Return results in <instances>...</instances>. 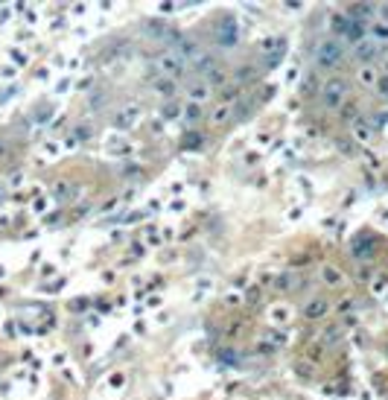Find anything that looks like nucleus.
<instances>
[{"label": "nucleus", "mask_w": 388, "mask_h": 400, "mask_svg": "<svg viewBox=\"0 0 388 400\" xmlns=\"http://www.w3.org/2000/svg\"><path fill=\"white\" fill-rule=\"evenodd\" d=\"M193 68H196V71H201V73H207V76H210V73L216 71V59H213L210 53H201L199 59L193 61Z\"/></svg>", "instance_id": "obj_6"}, {"label": "nucleus", "mask_w": 388, "mask_h": 400, "mask_svg": "<svg viewBox=\"0 0 388 400\" xmlns=\"http://www.w3.org/2000/svg\"><path fill=\"white\" fill-rule=\"evenodd\" d=\"M371 15H374V6H362V3H359V6H350L347 18L356 21V24H362V18H371Z\"/></svg>", "instance_id": "obj_7"}, {"label": "nucleus", "mask_w": 388, "mask_h": 400, "mask_svg": "<svg viewBox=\"0 0 388 400\" xmlns=\"http://www.w3.org/2000/svg\"><path fill=\"white\" fill-rule=\"evenodd\" d=\"M344 56V47H341V41L336 36H324L321 41L315 44V64L318 68H336Z\"/></svg>", "instance_id": "obj_1"}, {"label": "nucleus", "mask_w": 388, "mask_h": 400, "mask_svg": "<svg viewBox=\"0 0 388 400\" xmlns=\"http://www.w3.org/2000/svg\"><path fill=\"white\" fill-rule=\"evenodd\" d=\"M374 36L385 41V38H388V26H376V29H374Z\"/></svg>", "instance_id": "obj_10"}, {"label": "nucleus", "mask_w": 388, "mask_h": 400, "mask_svg": "<svg viewBox=\"0 0 388 400\" xmlns=\"http://www.w3.org/2000/svg\"><path fill=\"white\" fill-rule=\"evenodd\" d=\"M382 94H385V96H388V82H382Z\"/></svg>", "instance_id": "obj_12"}, {"label": "nucleus", "mask_w": 388, "mask_h": 400, "mask_svg": "<svg viewBox=\"0 0 388 400\" xmlns=\"http://www.w3.org/2000/svg\"><path fill=\"white\" fill-rule=\"evenodd\" d=\"M134 120H137V111H134V108H123L117 117H114V123H117L120 129H129Z\"/></svg>", "instance_id": "obj_8"}, {"label": "nucleus", "mask_w": 388, "mask_h": 400, "mask_svg": "<svg viewBox=\"0 0 388 400\" xmlns=\"http://www.w3.org/2000/svg\"><path fill=\"white\" fill-rule=\"evenodd\" d=\"M236 38H239V32H236V21L228 15L222 24H219V29H216V44H219V47H234Z\"/></svg>", "instance_id": "obj_4"}, {"label": "nucleus", "mask_w": 388, "mask_h": 400, "mask_svg": "<svg viewBox=\"0 0 388 400\" xmlns=\"http://www.w3.org/2000/svg\"><path fill=\"white\" fill-rule=\"evenodd\" d=\"M362 82H374V73H371V71H362Z\"/></svg>", "instance_id": "obj_11"}, {"label": "nucleus", "mask_w": 388, "mask_h": 400, "mask_svg": "<svg viewBox=\"0 0 388 400\" xmlns=\"http://www.w3.org/2000/svg\"><path fill=\"white\" fill-rule=\"evenodd\" d=\"M158 68H161L166 76H178V73H181V68H184V61H181L175 53L169 50V53H164V56L158 59Z\"/></svg>", "instance_id": "obj_5"}, {"label": "nucleus", "mask_w": 388, "mask_h": 400, "mask_svg": "<svg viewBox=\"0 0 388 400\" xmlns=\"http://www.w3.org/2000/svg\"><path fill=\"white\" fill-rule=\"evenodd\" d=\"M344 96H347V82L344 79H327L324 88H321V103L327 108H336Z\"/></svg>", "instance_id": "obj_3"}, {"label": "nucleus", "mask_w": 388, "mask_h": 400, "mask_svg": "<svg viewBox=\"0 0 388 400\" xmlns=\"http://www.w3.org/2000/svg\"><path fill=\"white\" fill-rule=\"evenodd\" d=\"M330 26H333V32L341 36L344 41H362L365 38V24H356V21H350L347 15H333Z\"/></svg>", "instance_id": "obj_2"}, {"label": "nucleus", "mask_w": 388, "mask_h": 400, "mask_svg": "<svg viewBox=\"0 0 388 400\" xmlns=\"http://www.w3.org/2000/svg\"><path fill=\"white\" fill-rule=\"evenodd\" d=\"M356 53H359V59H362V61H371V59H374V44H359V47H356Z\"/></svg>", "instance_id": "obj_9"}]
</instances>
